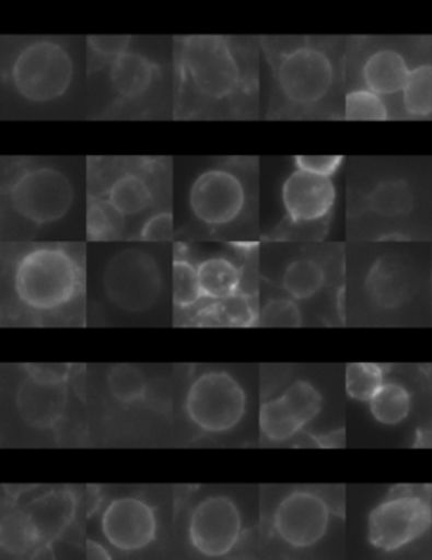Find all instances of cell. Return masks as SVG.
<instances>
[{"label": "cell", "mask_w": 432, "mask_h": 560, "mask_svg": "<svg viewBox=\"0 0 432 560\" xmlns=\"http://www.w3.org/2000/svg\"><path fill=\"white\" fill-rule=\"evenodd\" d=\"M325 269L313 258H297L285 267L281 285L294 301H306L325 285Z\"/></svg>", "instance_id": "7402d4cb"}, {"label": "cell", "mask_w": 432, "mask_h": 560, "mask_svg": "<svg viewBox=\"0 0 432 560\" xmlns=\"http://www.w3.org/2000/svg\"><path fill=\"white\" fill-rule=\"evenodd\" d=\"M341 163L343 158L340 155H297L294 159L296 170L323 177H331L340 170Z\"/></svg>", "instance_id": "836d02e7"}, {"label": "cell", "mask_w": 432, "mask_h": 560, "mask_svg": "<svg viewBox=\"0 0 432 560\" xmlns=\"http://www.w3.org/2000/svg\"><path fill=\"white\" fill-rule=\"evenodd\" d=\"M404 105L415 117H429L432 114V68L419 67L410 71L404 86Z\"/></svg>", "instance_id": "f1b7e54d"}, {"label": "cell", "mask_w": 432, "mask_h": 560, "mask_svg": "<svg viewBox=\"0 0 432 560\" xmlns=\"http://www.w3.org/2000/svg\"><path fill=\"white\" fill-rule=\"evenodd\" d=\"M337 189L331 177L292 171L282 185V203L289 220L296 225L322 222L331 213Z\"/></svg>", "instance_id": "5bb4252c"}, {"label": "cell", "mask_w": 432, "mask_h": 560, "mask_svg": "<svg viewBox=\"0 0 432 560\" xmlns=\"http://www.w3.org/2000/svg\"><path fill=\"white\" fill-rule=\"evenodd\" d=\"M174 233V220L171 211H160L152 214L141 230V238L148 242H161L170 240Z\"/></svg>", "instance_id": "d590c367"}, {"label": "cell", "mask_w": 432, "mask_h": 560, "mask_svg": "<svg viewBox=\"0 0 432 560\" xmlns=\"http://www.w3.org/2000/svg\"><path fill=\"white\" fill-rule=\"evenodd\" d=\"M369 291L378 306L394 307L402 295V282L397 277L396 270L377 264L370 272Z\"/></svg>", "instance_id": "4dcf8cb0"}, {"label": "cell", "mask_w": 432, "mask_h": 560, "mask_svg": "<svg viewBox=\"0 0 432 560\" xmlns=\"http://www.w3.org/2000/svg\"><path fill=\"white\" fill-rule=\"evenodd\" d=\"M419 441H424L425 446H432V428H429Z\"/></svg>", "instance_id": "f35d334b"}, {"label": "cell", "mask_w": 432, "mask_h": 560, "mask_svg": "<svg viewBox=\"0 0 432 560\" xmlns=\"http://www.w3.org/2000/svg\"><path fill=\"white\" fill-rule=\"evenodd\" d=\"M242 532L241 509L225 494L205 498L189 515V544L196 552L210 559L229 556L241 542Z\"/></svg>", "instance_id": "ba28073f"}, {"label": "cell", "mask_w": 432, "mask_h": 560, "mask_svg": "<svg viewBox=\"0 0 432 560\" xmlns=\"http://www.w3.org/2000/svg\"><path fill=\"white\" fill-rule=\"evenodd\" d=\"M410 70L406 59L394 49L373 52L363 65V82L366 90L377 95H392L400 92L409 80Z\"/></svg>", "instance_id": "e0dca14e"}, {"label": "cell", "mask_w": 432, "mask_h": 560, "mask_svg": "<svg viewBox=\"0 0 432 560\" xmlns=\"http://www.w3.org/2000/svg\"><path fill=\"white\" fill-rule=\"evenodd\" d=\"M86 560H112V556L104 546L89 540L86 542Z\"/></svg>", "instance_id": "74e56055"}, {"label": "cell", "mask_w": 432, "mask_h": 560, "mask_svg": "<svg viewBox=\"0 0 432 560\" xmlns=\"http://www.w3.org/2000/svg\"><path fill=\"white\" fill-rule=\"evenodd\" d=\"M19 416L37 429H49L63 416L67 407L65 384H43L33 378L24 380L17 390Z\"/></svg>", "instance_id": "9a60e30c"}, {"label": "cell", "mask_w": 432, "mask_h": 560, "mask_svg": "<svg viewBox=\"0 0 432 560\" xmlns=\"http://www.w3.org/2000/svg\"><path fill=\"white\" fill-rule=\"evenodd\" d=\"M73 74L70 52L51 39L31 43L19 51L11 65L15 92L33 104L61 98L70 89Z\"/></svg>", "instance_id": "277c9868"}, {"label": "cell", "mask_w": 432, "mask_h": 560, "mask_svg": "<svg viewBox=\"0 0 432 560\" xmlns=\"http://www.w3.org/2000/svg\"><path fill=\"white\" fill-rule=\"evenodd\" d=\"M102 284L115 307L126 313H144L160 299L163 273L148 252L127 248L110 258Z\"/></svg>", "instance_id": "8992f818"}, {"label": "cell", "mask_w": 432, "mask_h": 560, "mask_svg": "<svg viewBox=\"0 0 432 560\" xmlns=\"http://www.w3.org/2000/svg\"><path fill=\"white\" fill-rule=\"evenodd\" d=\"M124 217L107 201H90L86 213V235L90 240H110L122 232Z\"/></svg>", "instance_id": "f546056e"}, {"label": "cell", "mask_w": 432, "mask_h": 560, "mask_svg": "<svg viewBox=\"0 0 432 560\" xmlns=\"http://www.w3.org/2000/svg\"><path fill=\"white\" fill-rule=\"evenodd\" d=\"M345 117L348 120H387L388 112L381 95L370 90H355L345 100Z\"/></svg>", "instance_id": "1f68e13d"}, {"label": "cell", "mask_w": 432, "mask_h": 560, "mask_svg": "<svg viewBox=\"0 0 432 560\" xmlns=\"http://www.w3.org/2000/svg\"><path fill=\"white\" fill-rule=\"evenodd\" d=\"M247 191L241 177L213 167L196 177L189 189V208L198 222L211 229L230 225L244 213Z\"/></svg>", "instance_id": "30bf717a"}, {"label": "cell", "mask_w": 432, "mask_h": 560, "mask_svg": "<svg viewBox=\"0 0 432 560\" xmlns=\"http://www.w3.org/2000/svg\"><path fill=\"white\" fill-rule=\"evenodd\" d=\"M303 323L300 307L294 299H272L260 311L259 325L272 328H297Z\"/></svg>", "instance_id": "d6a6232c"}, {"label": "cell", "mask_w": 432, "mask_h": 560, "mask_svg": "<svg viewBox=\"0 0 432 560\" xmlns=\"http://www.w3.org/2000/svg\"><path fill=\"white\" fill-rule=\"evenodd\" d=\"M431 498L415 487H397L369 516V540L385 553L399 552L431 528Z\"/></svg>", "instance_id": "7a4b0ae2"}, {"label": "cell", "mask_w": 432, "mask_h": 560, "mask_svg": "<svg viewBox=\"0 0 432 560\" xmlns=\"http://www.w3.org/2000/svg\"><path fill=\"white\" fill-rule=\"evenodd\" d=\"M90 51L95 52L96 56L107 59H117L127 52L130 45L129 36H89Z\"/></svg>", "instance_id": "e575fe53"}, {"label": "cell", "mask_w": 432, "mask_h": 560, "mask_svg": "<svg viewBox=\"0 0 432 560\" xmlns=\"http://www.w3.org/2000/svg\"><path fill=\"white\" fill-rule=\"evenodd\" d=\"M152 199L154 195L151 185L144 177L136 173H126L112 183L105 201L122 217H136L151 207Z\"/></svg>", "instance_id": "ffe728a7"}, {"label": "cell", "mask_w": 432, "mask_h": 560, "mask_svg": "<svg viewBox=\"0 0 432 560\" xmlns=\"http://www.w3.org/2000/svg\"><path fill=\"white\" fill-rule=\"evenodd\" d=\"M107 387L112 397L122 404H133L144 398L148 380L141 370L132 365L112 366L107 375Z\"/></svg>", "instance_id": "83f0119b"}, {"label": "cell", "mask_w": 432, "mask_h": 560, "mask_svg": "<svg viewBox=\"0 0 432 560\" xmlns=\"http://www.w3.org/2000/svg\"><path fill=\"white\" fill-rule=\"evenodd\" d=\"M14 289L27 310L51 313L70 304L78 294L80 269L65 248L37 247L15 266Z\"/></svg>", "instance_id": "6da1fadb"}, {"label": "cell", "mask_w": 432, "mask_h": 560, "mask_svg": "<svg viewBox=\"0 0 432 560\" xmlns=\"http://www.w3.org/2000/svg\"><path fill=\"white\" fill-rule=\"evenodd\" d=\"M259 316L250 295L245 294L217 301L201 314L203 319H211L217 325L237 326V328L259 325Z\"/></svg>", "instance_id": "d4e9b609"}, {"label": "cell", "mask_w": 432, "mask_h": 560, "mask_svg": "<svg viewBox=\"0 0 432 560\" xmlns=\"http://www.w3.org/2000/svg\"><path fill=\"white\" fill-rule=\"evenodd\" d=\"M370 413L378 424L394 428L402 424L412 410V395L397 382H385L369 402Z\"/></svg>", "instance_id": "44dd1931"}, {"label": "cell", "mask_w": 432, "mask_h": 560, "mask_svg": "<svg viewBox=\"0 0 432 560\" xmlns=\"http://www.w3.org/2000/svg\"><path fill=\"white\" fill-rule=\"evenodd\" d=\"M323 409V395L306 380L289 385L279 397L260 407V432L270 443H285L296 438Z\"/></svg>", "instance_id": "8fae6325"}, {"label": "cell", "mask_w": 432, "mask_h": 560, "mask_svg": "<svg viewBox=\"0 0 432 560\" xmlns=\"http://www.w3.org/2000/svg\"><path fill=\"white\" fill-rule=\"evenodd\" d=\"M332 82L335 68L323 49L297 46L279 59V89L292 104L300 107L319 104L328 95Z\"/></svg>", "instance_id": "9c48e42d"}, {"label": "cell", "mask_w": 432, "mask_h": 560, "mask_svg": "<svg viewBox=\"0 0 432 560\" xmlns=\"http://www.w3.org/2000/svg\"><path fill=\"white\" fill-rule=\"evenodd\" d=\"M331 509L325 498L310 490L285 494L273 512V532L291 549H310L325 538Z\"/></svg>", "instance_id": "7c38bea8"}, {"label": "cell", "mask_w": 432, "mask_h": 560, "mask_svg": "<svg viewBox=\"0 0 432 560\" xmlns=\"http://www.w3.org/2000/svg\"><path fill=\"white\" fill-rule=\"evenodd\" d=\"M102 534L114 549L139 552L157 537V515L141 498H117L104 510Z\"/></svg>", "instance_id": "4fadbf2b"}, {"label": "cell", "mask_w": 432, "mask_h": 560, "mask_svg": "<svg viewBox=\"0 0 432 560\" xmlns=\"http://www.w3.org/2000/svg\"><path fill=\"white\" fill-rule=\"evenodd\" d=\"M73 199V185L67 174L51 166L23 171L9 186V201L15 213L34 225L60 222Z\"/></svg>", "instance_id": "52a82bcc"}, {"label": "cell", "mask_w": 432, "mask_h": 560, "mask_svg": "<svg viewBox=\"0 0 432 560\" xmlns=\"http://www.w3.org/2000/svg\"><path fill=\"white\" fill-rule=\"evenodd\" d=\"M203 299L223 301L233 298L241 291L242 270L225 257H211L198 264Z\"/></svg>", "instance_id": "ac0fdd59"}, {"label": "cell", "mask_w": 432, "mask_h": 560, "mask_svg": "<svg viewBox=\"0 0 432 560\" xmlns=\"http://www.w3.org/2000/svg\"><path fill=\"white\" fill-rule=\"evenodd\" d=\"M157 67L141 52L127 51L114 59L110 67V85L124 100L141 98L154 82Z\"/></svg>", "instance_id": "2e32d148"}, {"label": "cell", "mask_w": 432, "mask_h": 560, "mask_svg": "<svg viewBox=\"0 0 432 560\" xmlns=\"http://www.w3.org/2000/svg\"><path fill=\"white\" fill-rule=\"evenodd\" d=\"M26 512L33 516L43 537L52 538L70 524L73 503L67 494H46L34 502Z\"/></svg>", "instance_id": "603a6c76"}, {"label": "cell", "mask_w": 432, "mask_h": 560, "mask_svg": "<svg viewBox=\"0 0 432 560\" xmlns=\"http://www.w3.org/2000/svg\"><path fill=\"white\" fill-rule=\"evenodd\" d=\"M203 299L198 266L186 258H176L173 264V303L178 310H191Z\"/></svg>", "instance_id": "4316f807"}, {"label": "cell", "mask_w": 432, "mask_h": 560, "mask_svg": "<svg viewBox=\"0 0 432 560\" xmlns=\"http://www.w3.org/2000/svg\"><path fill=\"white\" fill-rule=\"evenodd\" d=\"M42 530L26 510L14 509L4 513L0 522V547L12 556H24L42 546Z\"/></svg>", "instance_id": "d6986e66"}, {"label": "cell", "mask_w": 432, "mask_h": 560, "mask_svg": "<svg viewBox=\"0 0 432 560\" xmlns=\"http://www.w3.org/2000/svg\"><path fill=\"white\" fill-rule=\"evenodd\" d=\"M385 384V366L377 363H351L345 373L347 395L357 402L369 404Z\"/></svg>", "instance_id": "484cf974"}, {"label": "cell", "mask_w": 432, "mask_h": 560, "mask_svg": "<svg viewBox=\"0 0 432 560\" xmlns=\"http://www.w3.org/2000/svg\"><path fill=\"white\" fill-rule=\"evenodd\" d=\"M369 207L381 217H404L415 207V195L402 179L382 182L370 192Z\"/></svg>", "instance_id": "cb8c5ba5"}, {"label": "cell", "mask_w": 432, "mask_h": 560, "mask_svg": "<svg viewBox=\"0 0 432 560\" xmlns=\"http://www.w3.org/2000/svg\"><path fill=\"white\" fill-rule=\"evenodd\" d=\"M27 378L43 382V384H65L70 375L67 365H27Z\"/></svg>", "instance_id": "8d00e7d4"}, {"label": "cell", "mask_w": 432, "mask_h": 560, "mask_svg": "<svg viewBox=\"0 0 432 560\" xmlns=\"http://www.w3.org/2000/svg\"><path fill=\"white\" fill-rule=\"evenodd\" d=\"M179 61L189 85L203 98L222 102L241 89V61L225 37H185Z\"/></svg>", "instance_id": "3957f363"}, {"label": "cell", "mask_w": 432, "mask_h": 560, "mask_svg": "<svg viewBox=\"0 0 432 560\" xmlns=\"http://www.w3.org/2000/svg\"><path fill=\"white\" fill-rule=\"evenodd\" d=\"M185 410L195 428L207 434H223L244 419L247 394L232 373L211 370L196 376L189 385Z\"/></svg>", "instance_id": "5b68a950"}]
</instances>
